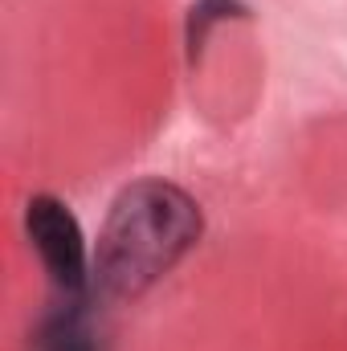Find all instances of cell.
Instances as JSON below:
<instances>
[{
	"instance_id": "obj_3",
	"label": "cell",
	"mask_w": 347,
	"mask_h": 351,
	"mask_svg": "<svg viewBox=\"0 0 347 351\" xmlns=\"http://www.w3.org/2000/svg\"><path fill=\"white\" fill-rule=\"evenodd\" d=\"M98 343L102 331L94 323V294L58 298L33 335V351H98Z\"/></svg>"
},
{
	"instance_id": "obj_4",
	"label": "cell",
	"mask_w": 347,
	"mask_h": 351,
	"mask_svg": "<svg viewBox=\"0 0 347 351\" xmlns=\"http://www.w3.org/2000/svg\"><path fill=\"white\" fill-rule=\"evenodd\" d=\"M241 12H246L241 0H196L192 12H188V58L192 62L200 58V49H204L217 21H229V16H241Z\"/></svg>"
},
{
	"instance_id": "obj_1",
	"label": "cell",
	"mask_w": 347,
	"mask_h": 351,
	"mask_svg": "<svg viewBox=\"0 0 347 351\" xmlns=\"http://www.w3.org/2000/svg\"><path fill=\"white\" fill-rule=\"evenodd\" d=\"M200 204L168 180H139L119 192L94 250V286L102 298H139L196 241Z\"/></svg>"
},
{
	"instance_id": "obj_2",
	"label": "cell",
	"mask_w": 347,
	"mask_h": 351,
	"mask_svg": "<svg viewBox=\"0 0 347 351\" xmlns=\"http://www.w3.org/2000/svg\"><path fill=\"white\" fill-rule=\"evenodd\" d=\"M25 229L29 241L37 250V258L45 265L58 298H86L94 294V258H90L86 233L78 225V217L70 213L66 200L37 192L25 204Z\"/></svg>"
}]
</instances>
